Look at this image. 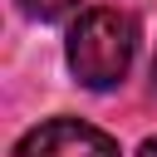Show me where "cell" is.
<instances>
[{
    "mask_svg": "<svg viewBox=\"0 0 157 157\" xmlns=\"http://www.w3.org/2000/svg\"><path fill=\"white\" fill-rule=\"evenodd\" d=\"M152 78H157V64H152Z\"/></svg>",
    "mask_w": 157,
    "mask_h": 157,
    "instance_id": "5b68a950",
    "label": "cell"
},
{
    "mask_svg": "<svg viewBox=\"0 0 157 157\" xmlns=\"http://www.w3.org/2000/svg\"><path fill=\"white\" fill-rule=\"evenodd\" d=\"M137 54V25L123 10H83L69 29V69L83 88H113L123 83L128 64Z\"/></svg>",
    "mask_w": 157,
    "mask_h": 157,
    "instance_id": "6da1fadb",
    "label": "cell"
},
{
    "mask_svg": "<svg viewBox=\"0 0 157 157\" xmlns=\"http://www.w3.org/2000/svg\"><path fill=\"white\" fill-rule=\"evenodd\" d=\"M137 157H157V137H147V142L137 147Z\"/></svg>",
    "mask_w": 157,
    "mask_h": 157,
    "instance_id": "277c9868",
    "label": "cell"
},
{
    "mask_svg": "<svg viewBox=\"0 0 157 157\" xmlns=\"http://www.w3.org/2000/svg\"><path fill=\"white\" fill-rule=\"evenodd\" d=\"M15 157H118V142L78 118H49L15 142Z\"/></svg>",
    "mask_w": 157,
    "mask_h": 157,
    "instance_id": "7a4b0ae2",
    "label": "cell"
},
{
    "mask_svg": "<svg viewBox=\"0 0 157 157\" xmlns=\"http://www.w3.org/2000/svg\"><path fill=\"white\" fill-rule=\"evenodd\" d=\"M20 10H25L29 20L49 25V20H64V15H74V10H78V0H20Z\"/></svg>",
    "mask_w": 157,
    "mask_h": 157,
    "instance_id": "3957f363",
    "label": "cell"
}]
</instances>
